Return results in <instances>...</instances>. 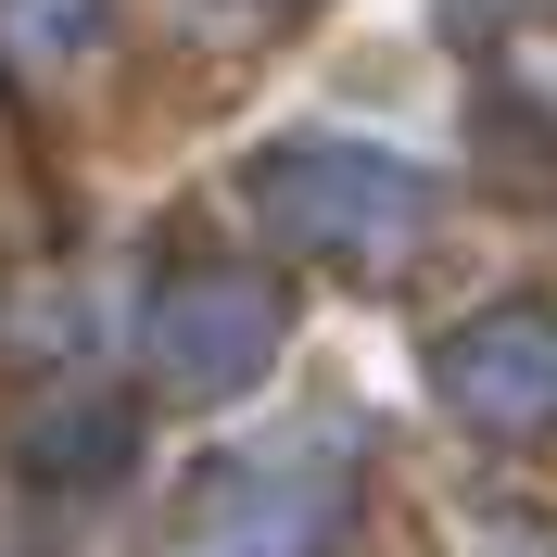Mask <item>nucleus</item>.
Returning <instances> with one entry per match:
<instances>
[{"label": "nucleus", "instance_id": "1", "mask_svg": "<svg viewBox=\"0 0 557 557\" xmlns=\"http://www.w3.org/2000/svg\"><path fill=\"white\" fill-rule=\"evenodd\" d=\"M253 215L278 228L292 267H343V278H393L431 242V177L368 152V139H278L253 165Z\"/></svg>", "mask_w": 557, "mask_h": 557}, {"label": "nucleus", "instance_id": "3", "mask_svg": "<svg viewBox=\"0 0 557 557\" xmlns=\"http://www.w3.org/2000/svg\"><path fill=\"white\" fill-rule=\"evenodd\" d=\"M267 355H278V292L242 267H190L165 278V305H152V368H165L177 393H242L267 381Z\"/></svg>", "mask_w": 557, "mask_h": 557}, {"label": "nucleus", "instance_id": "2", "mask_svg": "<svg viewBox=\"0 0 557 557\" xmlns=\"http://www.w3.org/2000/svg\"><path fill=\"white\" fill-rule=\"evenodd\" d=\"M431 393L482 444H545L557 431V317L545 305H494L469 330H444L431 343Z\"/></svg>", "mask_w": 557, "mask_h": 557}, {"label": "nucleus", "instance_id": "4", "mask_svg": "<svg viewBox=\"0 0 557 557\" xmlns=\"http://www.w3.org/2000/svg\"><path fill=\"white\" fill-rule=\"evenodd\" d=\"M89 26H102V0H0V51L26 76H64L89 51Z\"/></svg>", "mask_w": 557, "mask_h": 557}]
</instances>
